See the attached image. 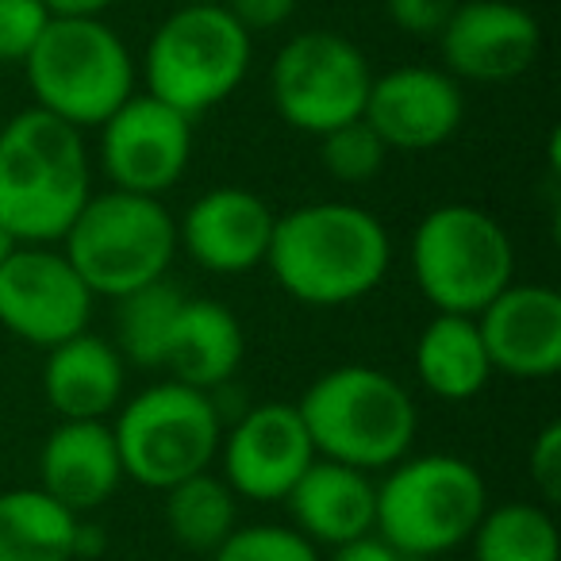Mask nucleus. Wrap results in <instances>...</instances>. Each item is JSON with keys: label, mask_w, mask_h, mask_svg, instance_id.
Masks as SVG:
<instances>
[{"label": "nucleus", "mask_w": 561, "mask_h": 561, "mask_svg": "<svg viewBox=\"0 0 561 561\" xmlns=\"http://www.w3.org/2000/svg\"><path fill=\"white\" fill-rule=\"evenodd\" d=\"M415 374L438 400H473L489 385L492 362L473 316L435 312L415 343Z\"/></svg>", "instance_id": "nucleus-22"}, {"label": "nucleus", "mask_w": 561, "mask_h": 561, "mask_svg": "<svg viewBox=\"0 0 561 561\" xmlns=\"http://www.w3.org/2000/svg\"><path fill=\"white\" fill-rule=\"evenodd\" d=\"M124 389L127 362L104 339L81 331L47 351L43 392L62 420H104L124 404Z\"/></svg>", "instance_id": "nucleus-21"}, {"label": "nucleus", "mask_w": 561, "mask_h": 561, "mask_svg": "<svg viewBox=\"0 0 561 561\" xmlns=\"http://www.w3.org/2000/svg\"><path fill=\"white\" fill-rule=\"evenodd\" d=\"M93 185L85 139L73 124L27 108L0 127V224L24 247L62 242Z\"/></svg>", "instance_id": "nucleus-2"}, {"label": "nucleus", "mask_w": 561, "mask_h": 561, "mask_svg": "<svg viewBox=\"0 0 561 561\" xmlns=\"http://www.w3.org/2000/svg\"><path fill=\"white\" fill-rule=\"evenodd\" d=\"M492 374L546 381L561 369V297L550 285H507L473 316Z\"/></svg>", "instance_id": "nucleus-16"}, {"label": "nucleus", "mask_w": 561, "mask_h": 561, "mask_svg": "<svg viewBox=\"0 0 561 561\" xmlns=\"http://www.w3.org/2000/svg\"><path fill=\"white\" fill-rule=\"evenodd\" d=\"M124 481L116 435L104 420H62L39 454V489L62 507L93 512L108 504Z\"/></svg>", "instance_id": "nucleus-18"}, {"label": "nucleus", "mask_w": 561, "mask_h": 561, "mask_svg": "<svg viewBox=\"0 0 561 561\" xmlns=\"http://www.w3.org/2000/svg\"><path fill=\"white\" fill-rule=\"evenodd\" d=\"M16 247H24V242H20L16 234L9 231V227L0 224V265L9 262V254H12V250H16Z\"/></svg>", "instance_id": "nucleus-35"}, {"label": "nucleus", "mask_w": 561, "mask_h": 561, "mask_svg": "<svg viewBox=\"0 0 561 561\" xmlns=\"http://www.w3.org/2000/svg\"><path fill=\"white\" fill-rule=\"evenodd\" d=\"M297 530L308 542L343 546L351 538H362L377 523V484L369 473L343 461L316 458L300 473L293 492L285 496Z\"/></svg>", "instance_id": "nucleus-19"}, {"label": "nucleus", "mask_w": 561, "mask_h": 561, "mask_svg": "<svg viewBox=\"0 0 561 561\" xmlns=\"http://www.w3.org/2000/svg\"><path fill=\"white\" fill-rule=\"evenodd\" d=\"M35 108L81 127H101L135 96L127 43L104 20H50L24 62Z\"/></svg>", "instance_id": "nucleus-7"}, {"label": "nucleus", "mask_w": 561, "mask_h": 561, "mask_svg": "<svg viewBox=\"0 0 561 561\" xmlns=\"http://www.w3.org/2000/svg\"><path fill=\"white\" fill-rule=\"evenodd\" d=\"M320 158H323V170L335 181H343V185H366V181H374L385 170L389 147L358 116L351 124L331 127L328 135H320Z\"/></svg>", "instance_id": "nucleus-27"}, {"label": "nucleus", "mask_w": 561, "mask_h": 561, "mask_svg": "<svg viewBox=\"0 0 561 561\" xmlns=\"http://www.w3.org/2000/svg\"><path fill=\"white\" fill-rule=\"evenodd\" d=\"M219 4L231 12V20L247 35L273 32V27L289 24L297 12V0H219Z\"/></svg>", "instance_id": "nucleus-32"}, {"label": "nucleus", "mask_w": 561, "mask_h": 561, "mask_svg": "<svg viewBox=\"0 0 561 561\" xmlns=\"http://www.w3.org/2000/svg\"><path fill=\"white\" fill-rule=\"evenodd\" d=\"M484 512L489 489L477 466L458 454H423L385 469L374 530L412 561H423L469 542Z\"/></svg>", "instance_id": "nucleus-5"}, {"label": "nucleus", "mask_w": 561, "mask_h": 561, "mask_svg": "<svg viewBox=\"0 0 561 561\" xmlns=\"http://www.w3.org/2000/svg\"><path fill=\"white\" fill-rule=\"evenodd\" d=\"M527 473L535 492L546 504H558L561 500V423L550 420L542 431L535 435L527 454Z\"/></svg>", "instance_id": "nucleus-30"}, {"label": "nucleus", "mask_w": 561, "mask_h": 561, "mask_svg": "<svg viewBox=\"0 0 561 561\" xmlns=\"http://www.w3.org/2000/svg\"><path fill=\"white\" fill-rule=\"evenodd\" d=\"M469 542L477 561H561L558 523L542 504L530 500L484 512Z\"/></svg>", "instance_id": "nucleus-24"}, {"label": "nucleus", "mask_w": 561, "mask_h": 561, "mask_svg": "<svg viewBox=\"0 0 561 561\" xmlns=\"http://www.w3.org/2000/svg\"><path fill=\"white\" fill-rule=\"evenodd\" d=\"M316 458L385 473L408 458L420 415L408 389L374 366H339L308 385L297 404Z\"/></svg>", "instance_id": "nucleus-3"}, {"label": "nucleus", "mask_w": 561, "mask_h": 561, "mask_svg": "<svg viewBox=\"0 0 561 561\" xmlns=\"http://www.w3.org/2000/svg\"><path fill=\"white\" fill-rule=\"evenodd\" d=\"M162 496H165V527H170V535L185 550L211 553L234 530V492L211 469L170 484Z\"/></svg>", "instance_id": "nucleus-25"}, {"label": "nucleus", "mask_w": 561, "mask_h": 561, "mask_svg": "<svg viewBox=\"0 0 561 561\" xmlns=\"http://www.w3.org/2000/svg\"><path fill=\"white\" fill-rule=\"evenodd\" d=\"M362 119L389 150H435L458 135L466 96L458 78L431 66H400L369 85Z\"/></svg>", "instance_id": "nucleus-15"}, {"label": "nucleus", "mask_w": 561, "mask_h": 561, "mask_svg": "<svg viewBox=\"0 0 561 561\" xmlns=\"http://www.w3.org/2000/svg\"><path fill=\"white\" fill-rule=\"evenodd\" d=\"M374 70L369 58L339 32L293 35L270 70V96L277 116L305 135H328L362 116Z\"/></svg>", "instance_id": "nucleus-10"}, {"label": "nucleus", "mask_w": 561, "mask_h": 561, "mask_svg": "<svg viewBox=\"0 0 561 561\" xmlns=\"http://www.w3.org/2000/svg\"><path fill=\"white\" fill-rule=\"evenodd\" d=\"M62 254L93 297L119 300L165 277L178 254V219L158 196L108 188L85 201L62 234Z\"/></svg>", "instance_id": "nucleus-4"}, {"label": "nucleus", "mask_w": 561, "mask_h": 561, "mask_svg": "<svg viewBox=\"0 0 561 561\" xmlns=\"http://www.w3.org/2000/svg\"><path fill=\"white\" fill-rule=\"evenodd\" d=\"M392 242L374 211L346 201H320L277 216L270 239L273 280L293 300L339 308L369 297L385 280Z\"/></svg>", "instance_id": "nucleus-1"}, {"label": "nucleus", "mask_w": 561, "mask_h": 561, "mask_svg": "<svg viewBox=\"0 0 561 561\" xmlns=\"http://www.w3.org/2000/svg\"><path fill=\"white\" fill-rule=\"evenodd\" d=\"M93 300L70 257L55 247H16L0 265V328L27 346L50 351L81 335Z\"/></svg>", "instance_id": "nucleus-11"}, {"label": "nucleus", "mask_w": 561, "mask_h": 561, "mask_svg": "<svg viewBox=\"0 0 561 561\" xmlns=\"http://www.w3.org/2000/svg\"><path fill=\"white\" fill-rule=\"evenodd\" d=\"M211 561H320V553L297 527L257 523V527H234L211 550Z\"/></svg>", "instance_id": "nucleus-28"}, {"label": "nucleus", "mask_w": 561, "mask_h": 561, "mask_svg": "<svg viewBox=\"0 0 561 561\" xmlns=\"http://www.w3.org/2000/svg\"><path fill=\"white\" fill-rule=\"evenodd\" d=\"M331 561H412V558H408V553H400L392 542H385L377 530H369V535L351 538V542L335 546Z\"/></svg>", "instance_id": "nucleus-33"}, {"label": "nucleus", "mask_w": 561, "mask_h": 561, "mask_svg": "<svg viewBox=\"0 0 561 561\" xmlns=\"http://www.w3.org/2000/svg\"><path fill=\"white\" fill-rule=\"evenodd\" d=\"M412 273L435 312L477 316L515 280V247L489 211L443 204L415 227Z\"/></svg>", "instance_id": "nucleus-8"}, {"label": "nucleus", "mask_w": 561, "mask_h": 561, "mask_svg": "<svg viewBox=\"0 0 561 561\" xmlns=\"http://www.w3.org/2000/svg\"><path fill=\"white\" fill-rule=\"evenodd\" d=\"M78 515L43 489H12L0 496V561H70Z\"/></svg>", "instance_id": "nucleus-23"}, {"label": "nucleus", "mask_w": 561, "mask_h": 561, "mask_svg": "<svg viewBox=\"0 0 561 561\" xmlns=\"http://www.w3.org/2000/svg\"><path fill=\"white\" fill-rule=\"evenodd\" d=\"M461 0H385V12L404 35L415 39H438Z\"/></svg>", "instance_id": "nucleus-31"}, {"label": "nucleus", "mask_w": 561, "mask_h": 561, "mask_svg": "<svg viewBox=\"0 0 561 561\" xmlns=\"http://www.w3.org/2000/svg\"><path fill=\"white\" fill-rule=\"evenodd\" d=\"M112 4L116 0H43V9L55 20H101V12Z\"/></svg>", "instance_id": "nucleus-34"}, {"label": "nucleus", "mask_w": 561, "mask_h": 561, "mask_svg": "<svg viewBox=\"0 0 561 561\" xmlns=\"http://www.w3.org/2000/svg\"><path fill=\"white\" fill-rule=\"evenodd\" d=\"M185 293L173 289L170 280H150L142 289L116 300V351L124 362H135L142 369H162L165 339L173 331Z\"/></svg>", "instance_id": "nucleus-26"}, {"label": "nucleus", "mask_w": 561, "mask_h": 561, "mask_svg": "<svg viewBox=\"0 0 561 561\" xmlns=\"http://www.w3.org/2000/svg\"><path fill=\"white\" fill-rule=\"evenodd\" d=\"M193 158V119L154 96H127L101 124V165L112 188L139 196L170 193Z\"/></svg>", "instance_id": "nucleus-12"}, {"label": "nucleus", "mask_w": 561, "mask_h": 561, "mask_svg": "<svg viewBox=\"0 0 561 561\" xmlns=\"http://www.w3.org/2000/svg\"><path fill=\"white\" fill-rule=\"evenodd\" d=\"M50 20L43 0H0V66H24Z\"/></svg>", "instance_id": "nucleus-29"}, {"label": "nucleus", "mask_w": 561, "mask_h": 561, "mask_svg": "<svg viewBox=\"0 0 561 561\" xmlns=\"http://www.w3.org/2000/svg\"><path fill=\"white\" fill-rule=\"evenodd\" d=\"M181 4H219V0H181Z\"/></svg>", "instance_id": "nucleus-36"}, {"label": "nucleus", "mask_w": 561, "mask_h": 561, "mask_svg": "<svg viewBox=\"0 0 561 561\" xmlns=\"http://www.w3.org/2000/svg\"><path fill=\"white\" fill-rule=\"evenodd\" d=\"M124 461V477L142 489L165 492L170 484L211 469L224 443L219 408L208 392L181 381H162L142 389L119 408L112 427Z\"/></svg>", "instance_id": "nucleus-9"}, {"label": "nucleus", "mask_w": 561, "mask_h": 561, "mask_svg": "<svg viewBox=\"0 0 561 561\" xmlns=\"http://www.w3.org/2000/svg\"><path fill=\"white\" fill-rule=\"evenodd\" d=\"M277 216L250 188H208L178 224V247L211 273H247L265 265Z\"/></svg>", "instance_id": "nucleus-17"}, {"label": "nucleus", "mask_w": 561, "mask_h": 561, "mask_svg": "<svg viewBox=\"0 0 561 561\" xmlns=\"http://www.w3.org/2000/svg\"><path fill=\"white\" fill-rule=\"evenodd\" d=\"M250 39L224 4H181L147 43V93L188 119L204 116L247 81Z\"/></svg>", "instance_id": "nucleus-6"}, {"label": "nucleus", "mask_w": 561, "mask_h": 561, "mask_svg": "<svg viewBox=\"0 0 561 561\" xmlns=\"http://www.w3.org/2000/svg\"><path fill=\"white\" fill-rule=\"evenodd\" d=\"M224 454V481L234 496L277 504L293 492L308 466L316 461V446L300 420L297 404H257L227 431L219 443Z\"/></svg>", "instance_id": "nucleus-13"}, {"label": "nucleus", "mask_w": 561, "mask_h": 561, "mask_svg": "<svg viewBox=\"0 0 561 561\" xmlns=\"http://www.w3.org/2000/svg\"><path fill=\"white\" fill-rule=\"evenodd\" d=\"M446 73L458 81H515L542 55V24L507 0H461L438 35Z\"/></svg>", "instance_id": "nucleus-14"}, {"label": "nucleus", "mask_w": 561, "mask_h": 561, "mask_svg": "<svg viewBox=\"0 0 561 561\" xmlns=\"http://www.w3.org/2000/svg\"><path fill=\"white\" fill-rule=\"evenodd\" d=\"M242 358H247V335L239 316L219 300L185 297L162 354V369L170 374V381L211 392L239 374Z\"/></svg>", "instance_id": "nucleus-20"}]
</instances>
